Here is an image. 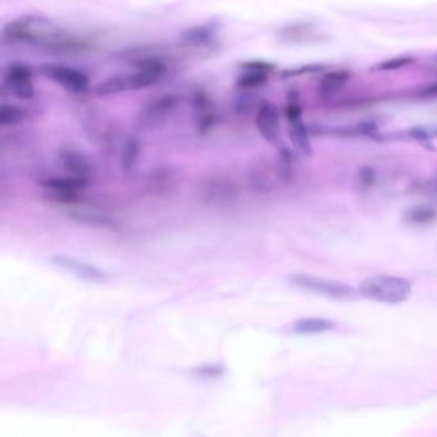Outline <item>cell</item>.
Wrapping results in <instances>:
<instances>
[{"label": "cell", "instance_id": "5", "mask_svg": "<svg viewBox=\"0 0 437 437\" xmlns=\"http://www.w3.org/2000/svg\"><path fill=\"white\" fill-rule=\"evenodd\" d=\"M290 281H292V285L298 286L303 290L319 294V295H324L330 299L347 301V300L356 299L359 295V292H356L354 287H351L349 285L340 283V281L328 280V278H321V277H316V276L299 273V275L292 276Z\"/></svg>", "mask_w": 437, "mask_h": 437}, {"label": "cell", "instance_id": "21", "mask_svg": "<svg viewBox=\"0 0 437 437\" xmlns=\"http://www.w3.org/2000/svg\"><path fill=\"white\" fill-rule=\"evenodd\" d=\"M71 218L77 221L79 223H84V225H89V226L95 227H114L117 225V221L103 214V213H99V212L91 211H73L70 214Z\"/></svg>", "mask_w": 437, "mask_h": 437}, {"label": "cell", "instance_id": "35", "mask_svg": "<svg viewBox=\"0 0 437 437\" xmlns=\"http://www.w3.org/2000/svg\"><path fill=\"white\" fill-rule=\"evenodd\" d=\"M424 129H426V131H427V134H429V138H437V125H434V126H426Z\"/></svg>", "mask_w": 437, "mask_h": 437}, {"label": "cell", "instance_id": "14", "mask_svg": "<svg viewBox=\"0 0 437 437\" xmlns=\"http://www.w3.org/2000/svg\"><path fill=\"white\" fill-rule=\"evenodd\" d=\"M219 29L216 24H198L181 33L180 41L187 48H211L218 38Z\"/></svg>", "mask_w": 437, "mask_h": 437}, {"label": "cell", "instance_id": "6", "mask_svg": "<svg viewBox=\"0 0 437 437\" xmlns=\"http://www.w3.org/2000/svg\"><path fill=\"white\" fill-rule=\"evenodd\" d=\"M40 71L48 80L56 82L58 86L70 94H85L89 90V77L85 73L68 65L47 63L41 65Z\"/></svg>", "mask_w": 437, "mask_h": 437}, {"label": "cell", "instance_id": "10", "mask_svg": "<svg viewBox=\"0 0 437 437\" xmlns=\"http://www.w3.org/2000/svg\"><path fill=\"white\" fill-rule=\"evenodd\" d=\"M181 185V173L173 167H158L145 178L146 193L154 198H168L176 194Z\"/></svg>", "mask_w": 437, "mask_h": 437}, {"label": "cell", "instance_id": "16", "mask_svg": "<svg viewBox=\"0 0 437 437\" xmlns=\"http://www.w3.org/2000/svg\"><path fill=\"white\" fill-rule=\"evenodd\" d=\"M191 106H193V111L196 116V120H195L196 131L200 135L208 134L216 122V113L213 111V103H212L211 97L205 91L196 90L193 93Z\"/></svg>", "mask_w": 437, "mask_h": 437}, {"label": "cell", "instance_id": "12", "mask_svg": "<svg viewBox=\"0 0 437 437\" xmlns=\"http://www.w3.org/2000/svg\"><path fill=\"white\" fill-rule=\"evenodd\" d=\"M58 161L62 168L72 177L88 181L94 176V166L88 155L74 148H63L59 150Z\"/></svg>", "mask_w": 437, "mask_h": 437}, {"label": "cell", "instance_id": "7", "mask_svg": "<svg viewBox=\"0 0 437 437\" xmlns=\"http://www.w3.org/2000/svg\"><path fill=\"white\" fill-rule=\"evenodd\" d=\"M88 184V181L72 177L70 175L65 177H47L40 180V186L45 190L49 198L62 204L80 202L82 193Z\"/></svg>", "mask_w": 437, "mask_h": 437}, {"label": "cell", "instance_id": "18", "mask_svg": "<svg viewBox=\"0 0 437 437\" xmlns=\"http://www.w3.org/2000/svg\"><path fill=\"white\" fill-rule=\"evenodd\" d=\"M289 136L294 148L305 157H312L313 149L305 123L301 118L289 122Z\"/></svg>", "mask_w": 437, "mask_h": 437}, {"label": "cell", "instance_id": "28", "mask_svg": "<svg viewBox=\"0 0 437 437\" xmlns=\"http://www.w3.org/2000/svg\"><path fill=\"white\" fill-rule=\"evenodd\" d=\"M194 373L202 379H218L225 373V367L221 365H200L194 370Z\"/></svg>", "mask_w": 437, "mask_h": 437}, {"label": "cell", "instance_id": "13", "mask_svg": "<svg viewBox=\"0 0 437 437\" xmlns=\"http://www.w3.org/2000/svg\"><path fill=\"white\" fill-rule=\"evenodd\" d=\"M243 72L237 77V88L244 91L258 89L268 80L269 73L275 70V65L263 61H251L240 65Z\"/></svg>", "mask_w": 437, "mask_h": 437}, {"label": "cell", "instance_id": "4", "mask_svg": "<svg viewBox=\"0 0 437 437\" xmlns=\"http://www.w3.org/2000/svg\"><path fill=\"white\" fill-rule=\"evenodd\" d=\"M198 191L202 202L223 207L237 200L240 189L237 181L230 175L213 172L200 180Z\"/></svg>", "mask_w": 437, "mask_h": 437}, {"label": "cell", "instance_id": "9", "mask_svg": "<svg viewBox=\"0 0 437 437\" xmlns=\"http://www.w3.org/2000/svg\"><path fill=\"white\" fill-rule=\"evenodd\" d=\"M50 263L61 271H65L68 275L90 283H106L111 278L109 273L104 269L70 255L58 254L50 258Z\"/></svg>", "mask_w": 437, "mask_h": 437}, {"label": "cell", "instance_id": "24", "mask_svg": "<svg viewBox=\"0 0 437 437\" xmlns=\"http://www.w3.org/2000/svg\"><path fill=\"white\" fill-rule=\"evenodd\" d=\"M349 72L347 71H335V72L326 73L321 81V93L322 94H332L336 90L344 86V84L348 81Z\"/></svg>", "mask_w": 437, "mask_h": 437}, {"label": "cell", "instance_id": "23", "mask_svg": "<svg viewBox=\"0 0 437 437\" xmlns=\"http://www.w3.org/2000/svg\"><path fill=\"white\" fill-rule=\"evenodd\" d=\"M294 170H295L294 154L292 153L290 149L283 148L278 153V158H277V166H276L277 176L284 182H289V181H292V176H294Z\"/></svg>", "mask_w": 437, "mask_h": 437}, {"label": "cell", "instance_id": "27", "mask_svg": "<svg viewBox=\"0 0 437 437\" xmlns=\"http://www.w3.org/2000/svg\"><path fill=\"white\" fill-rule=\"evenodd\" d=\"M414 59L412 57H397L389 59V61H385V62H381L376 67H373V70L376 71H394L397 68H402L404 65H408L409 63H412Z\"/></svg>", "mask_w": 437, "mask_h": 437}, {"label": "cell", "instance_id": "30", "mask_svg": "<svg viewBox=\"0 0 437 437\" xmlns=\"http://www.w3.org/2000/svg\"><path fill=\"white\" fill-rule=\"evenodd\" d=\"M257 106V100L249 94H244L234 102V109L237 113H249L254 106Z\"/></svg>", "mask_w": 437, "mask_h": 437}, {"label": "cell", "instance_id": "31", "mask_svg": "<svg viewBox=\"0 0 437 437\" xmlns=\"http://www.w3.org/2000/svg\"><path fill=\"white\" fill-rule=\"evenodd\" d=\"M324 68V65H305V67H303V68H300V70L285 71V72L283 73V77H292V76H299V74H303V73L307 72H318V71H322Z\"/></svg>", "mask_w": 437, "mask_h": 437}, {"label": "cell", "instance_id": "11", "mask_svg": "<svg viewBox=\"0 0 437 437\" xmlns=\"http://www.w3.org/2000/svg\"><path fill=\"white\" fill-rule=\"evenodd\" d=\"M257 129L264 140L272 145H278L281 140V127H280V113L277 106L263 100L257 109L255 117Z\"/></svg>", "mask_w": 437, "mask_h": 437}, {"label": "cell", "instance_id": "26", "mask_svg": "<svg viewBox=\"0 0 437 437\" xmlns=\"http://www.w3.org/2000/svg\"><path fill=\"white\" fill-rule=\"evenodd\" d=\"M308 26H292L281 31L283 39L289 41L307 40V35L312 33V30H307Z\"/></svg>", "mask_w": 437, "mask_h": 437}, {"label": "cell", "instance_id": "15", "mask_svg": "<svg viewBox=\"0 0 437 437\" xmlns=\"http://www.w3.org/2000/svg\"><path fill=\"white\" fill-rule=\"evenodd\" d=\"M178 102L180 99L176 94H167V95L157 97L153 103L146 106L144 112L140 116L141 121L145 126H150V127L162 123L177 108Z\"/></svg>", "mask_w": 437, "mask_h": 437}, {"label": "cell", "instance_id": "2", "mask_svg": "<svg viewBox=\"0 0 437 437\" xmlns=\"http://www.w3.org/2000/svg\"><path fill=\"white\" fill-rule=\"evenodd\" d=\"M57 33L53 22L42 15H26L10 21L3 27V40L7 42L45 44Z\"/></svg>", "mask_w": 437, "mask_h": 437}, {"label": "cell", "instance_id": "1", "mask_svg": "<svg viewBox=\"0 0 437 437\" xmlns=\"http://www.w3.org/2000/svg\"><path fill=\"white\" fill-rule=\"evenodd\" d=\"M166 74V68L158 63H145L136 67L131 74H117L99 82L95 86L97 97H109L126 91L145 89L159 81Z\"/></svg>", "mask_w": 437, "mask_h": 437}, {"label": "cell", "instance_id": "29", "mask_svg": "<svg viewBox=\"0 0 437 437\" xmlns=\"http://www.w3.org/2000/svg\"><path fill=\"white\" fill-rule=\"evenodd\" d=\"M409 136L413 138L414 140H417L423 148L429 149L431 152L435 150V146L432 145V138H429L427 131L424 129V126H418V127H413L412 130L409 131Z\"/></svg>", "mask_w": 437, "mask_h": 437}, {"label": "cell", "instance_id": "34", "mask_svg": "<svg viewBox=\"0 0 437 437\" xmlns=\"http://www.w3.org/2000/svg\"><path fill=\"white\" fill-rule=\"evenodd\" d=\"M423 94L424 95H429V97H435L437 95V84H432L429 88L423 90Z\"/></svg>", "mask_w": 437, "mask_h": 437}, {"label": "cell", "instance_id": "8", "mask_svg": "<svg viewBox=\"0 0 437 437\" xmlns=\"http://www.w3.org/2000/svg\"><path fill=\"white\" fill-rule=\"evenodd\" d=\"M4 86L19 100H30L35 95L33 68L22 62H12L4 71Z\"/></svg>", "mask_w": 437, "mask_h": 437}, {"label": "cell", "instance_id": "3", "mask_svg": "<svg viewBox=\"0 0 437 437\" xmlns=\"http://www.w3.org/2000/svg\"><path fill=\"white\" fill-rule=\"evenodd\" d=\"M358 292L359 295L373 301L399 304L411 296L412 284L395 276H373L360 283Z\"/></svg>", "mask_w": 437, "mask_h": 437}, {"label": "cell", "instance_id": "19", "mask_svg": "<svg viewBox=\"0 0 437 437\" xmlns=\"http://www.w3.org/2000/svg\"><path fill=\"white\" fill-rule=\"evenodd\" d=\"M404 219L411 226H429L436 222L437 209L431 205H414L405 211Z\"/></svg>", "mask_w": 437, "mask_h": 437}, {"label": "cell", "instance_id": "20", "mask_svg": "<svg viewBox=\"0 0 437 437\" xmlns=\"http://www.w3.org/2000/svg\"><path fill=\"white\" fill-rule=\"evenodd\" d=\"M294 331L301 335H315L322 332L331 331L336 324L326 318H303L294 324Z\"/></svg>", "mask_w": 437, "mask_h": 437}, {"label": "cell", "instance_id": "17", "mask_svg": "<svg viewBox=\"0 0 437 437\" xmlns=\"http://www.w3.org/2000/svg\"><path fill=\"white\" fill-rule=\"evenodd\" d=\"M272 166L266 158L255 159L249 170V182L255 193L266 194L273 186Z\"/></svg>", "mask_w": 437, "mask_h": 437}, {"label": "cell", "instance_id": "25", "mask_svg": "<svg viewBox=\"0 0 437 437\" xmlns=\"http://www.w3.org/2000/svg\"><path fill=\"white\" fill-rule=\"evenodd\" d=\"M26 112L19 106L13 104H1L0 106V125L7 127V126H15L19 125L24 121Z\"/></svg>", "mask_w": 437, "mask_h": 437}, {"label": "cell", "instance_id": "32", "mask_svg": "<svg viewBox=\"0 0 437 437\" xmlns=\"http://www.w3.org/2000/svg\"><path fill=\"white\" fill-rule=\"evenodd\" d=\"M422 191H423V194L424 195L437 198V177L432 178V180L427 181V182L422 186Z\"/></svg>", "mask_w": 437, "mask_h": 437}, {"label": "cell", "instance_id": "33", "mask_svg": "<svg viewBox=\"0 0 437 437\" xmlns=\"http://www.w3.org/2000/svg\"><path fill=\"white\" fill-rule=\"evenodd\" d=\"M360 181L365 185H372L373 181H374L373 170H370V168H363V170H360Z\"/></svg>", "mask_w": 437, "mask_h": 437}, {"label": "cell", "instance_id": "22", "mask_svg": "<svg viewBox=\"0 0 437 437\" xmlns=\"http://www.w3.org/2000/svg\"><path fill=\"white\" fill-rule=\"evenodd\" d=\"M141 154V143L138 138H129L126 140L123 149H122L121 166L122 170L126 172L135 168L138 164V158Z\"/></svg>", "mask_w": 437, "mask_h": 437}, {"label": "cell", "instance_id": "36", "mask_svg": "<svg viewBox=\"0 0 437 437\" xmlns=\"http://www.w3.org/2000/svg\"><path fill=\"white\" fill-rule=\"evenodd\" d=\"M435 58H436V61H437V54H436V57H435Z\"/></svg>", "mask_w": 437, "mask_h": 437}]
</instances>
